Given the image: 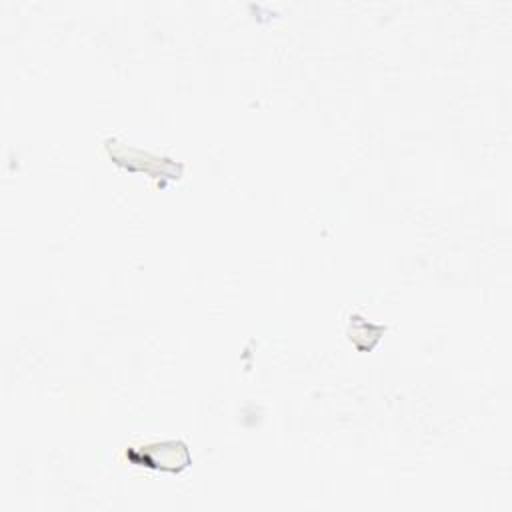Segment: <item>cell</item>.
Instances as JSON below:
<instances>
[{"label": "cell", "instance_id": "1", "mask_svg": "<svg viewBox=\"0 0 512 512\" xmlns=\"http://www.w3.org/2000/svg\"><path fill=\"white\" fill-rule=\"evenodd\" d=\"M126 456L138 466L166 472H180L192 462L188 446L182 440H162L138 448L132 446L130 450H126Z\"/></svg>", "mask_w": 512, "mask_h": 512}]
</instances>
